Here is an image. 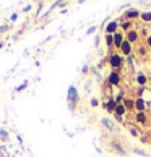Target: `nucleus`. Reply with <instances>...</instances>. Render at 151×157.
I'll return each instance as SVG.
<instances>
[{"label":"nucleus","instance_id":"ddd939ff","mask_svg":"<svg viewBox=\"0 0 151 157\" xmlns=\"http://www.w3.org/2000/svg\"><path fill=\"white\" fill-rule=\"evenodd\" d=\"M143 20H145V21H150V20H151V13H145V15H143Z\"/></svg>","mask_w":151,"mask_h":157},{"label":"nucleus","instance_id":"39448f33","mask_svg":"<svg viewBox=\"0 0 151 157\" xmlns=\"http://www.w3.org/2000/svg\"><path fill=\"white\" fill-rule=\"evenodd\" d=\"M125 107H123V105H117V107H115V114H117V115H123V114H125Z\"/></svg>","mask_w":151,"mask_h":157},{"label":"nucleus","instance_id":"f257e3e1","mask_svg":"<svg viewBox=\"0 0 151 157\" xmlns=\"http://www.w3.org/2000/svg\"><path fill=\"white\" fill-rule=\"evenodd\" d=\"M120 49H122V52L125 54V55H128L130 50H132V47H130V42H128V41H123L122 46H120Z\"/></svg>","mask_w":151,"mask_h":157},{"label":"nucleus","instance_id":"f8f14e48","mask_svg":"<svg viewBox=\"0 0 151 157\" xmlns=\"http://www.w3.org/2000/svg\"><path fill=\"white\" fill-rule=\"evenodd\" d=\"M136 118H138V122H145V115H143L142 112H140V114L136 115Z\"/></svg>","mask_w":151,"mask_h":157},{"label":"nucleus","instance_id":"9d476101","mask_svg":"<svg viewBox=\"0 0 151 157\" xmlns=\"http://www.w3.org/2000/svg\"><path fill=\"white\" fill-rule=\"evenodd\" d=\"M107 109H109V110H114V109H115V102H114V101H109Z\"/></svg>","mask_w":151,"mask_h":157},{"label":"nucleus","instance_id":"1a4fd4ad","mask_svg":"<svg viewBox=\"0 0 151 157\" xmlns=\"http://www.w3.org/2000/svg\"><path fill=\"white\" fill-rule=\"evenodd\" d=\"M115 28H117V23H111V25H107V31H109V33L114 31Z\"/></svg>","mask_w":151,"mask_h":157},{"label":"nucleus","instance_id":"dca6fc26","mask_svg":"<svg viewBox=\"0 0 151 157\" xmlns=\"http://www.w3.org/2000/svg\"><path fill=\"white\" fill-rule=\"evenodd\" d=\"M148 44H150V46H151V36L148 37Z\"/></svg>","mask_w":151,"mask_h":157},{"label":"nucleus","instance_id":"4468645a","mask_svg":"<svg viewBox=\"0 0 151 157\" xmlns=\"http://www.w3.org/2000/svg\"><path fill=\"white\" fill-rule=\"evenodd\" d=\"M138 83L140 84H145V76H138Z\"/></svg>","mask_w":151,"mask_h":157},{"label":"nucleus","instance_id":"6e6552de","mask_svg":"<svg viewBox=\"0 0 151 157\" xmlns=\"http://www.w3.org/2000/svg\"><path fill=\"white\" fill-rule=\"evenodd\" d=\"M127 16H128V18H135V16H138V12L132 10V12H128V13H127Z\"/></svg>","mask_w":151,"mask_h":157},{"label":"nucleus","instance_id":"7ed1b4c3","mask_svg":"<svg viewBox=\"0 0 151 157\" xmlns=\"http://www.w3.org/2000/svg\"><path fill=\"white\" fill-rule=\"evenodd\" d=\"M109 62H111V65H112V67H119V65L122 63V59H120L119 55H112Z\"/></svg>","mask_w":151,"mask_h":157},{"label":"nucleus","instance_id":"0eeeda50","mask_svg":"<svg viewBox=\"0 0 151 157\" xmlns=\"http://www.w3.org/2000/svg\"><path fill=\"white\" fill-rule=\"evenodd\" d=\"M106 42H107V46H112V44H114V37H112L111 34H107V36H106Z\"/></svg>","mask_w":151,"mask_h":157},{"label":"nucleus","instance_id":"2eb2a0df","mask_svg":"<svg viewBox=\"0 0 151 157\" xmlns=\"http://www.w3.org/2000/svg\"><path fill=\"white\" fill-rule=\"evenodd\" d=\"M7 29H8V26H2V28H0V33H3V31H7Z\"/></svg>","mask_w":151,"mask_h":157},{"label":"nucleus","instance_id":"f03ea898","mask_svg":"<svg viewBox=\"0 0 151 157\" xmlns=\"http://www.w3.org/2000/svg\"><path fill=\"white\" fill-rule=\"evenodd\" d=\"M122 34L120 33H115L114 34V44H115V47H119V49H120V46H122Z\"/></svg>","mask_w":151,"mask_h":157},{"label":"nucleus","instance_id":"9b49d317","mask_svg":"<svg viewBox=\"0 0 151 157\" xmlns=\"http://www.w3.org/2000/svg\"><path fill=\"white\" fill-rule=\"evenodd\" d=\"M143 105H145V104H143V101H142V99H138V101H136V107H138L140 110H142V109H143Z\"/></svg>","mask_w":151,"mask_h":157},{"label":"nucleus","instance_id":"20e7f679","mask_svg":"<svg viewBox=\"0 0 151 157\" xmlns=\"http://www.w3.org/2000/svg\"><path fill=\"white\" fill-rule=\"evenodd\" d=\"M136 39H138V34H136L135 31H130L128 33V42H135Z\"/></svg>","mask_w":151,"mask_h":157},{"label":"nucleus","instance_id":"423d86ee","mask_svg":"<svg viewBox=\"0 0 151 157\" xmlns=\"http://www.w3.org/2000/svg\"><path fill=\"white\" fill-rule=\"evenodd\" d=\"M109 81H111L112 84H117V83H119V76H117L115 73H112L111 76H109Z\"/></svg>","mask_w":151,"mask_h":157}]
</instances>
